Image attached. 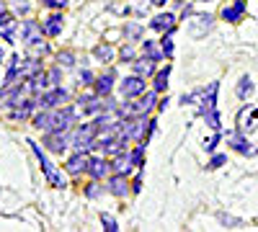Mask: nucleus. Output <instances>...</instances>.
Wrapping results in <instances>:
<instances>
[{"instance_id": "nucleus-1", "label": "nucleus", "mask_w": 258, "mask_h": 232, "mask_svg": "<svg viewBox=\"0 0 258 232\" xmlns=\"http://www.w3.org/2000/svg\"><path fill=\"white\" fill-rule=\"evenodd\" d=\"M26 144L31 147V152H34V158H36V163H39V171H41V176H44L47 186H52V188H64V186H68V178L62 176V168H57V165L49 160L47 147L39 144V142H34V139H29Z\"/></svg>"}, {"instance_id": "nucleus-2", "label": "nucleus", "mask_w": 258, "mask_h": 232, "mask_svg": "<svg viewBox=\"0 0 258 232\" xmlns=\"http://www.w3.org/2000/svg\"><path fill=\"white\" fill-rule=\"evenodd\" d=\"M96 139H98V124H96V119L85 121V124H75L70 129V147H73V150L91 152L96 147Z\"/></svg>"}, {"instance_id": "nucleus-3", "label": "nucleus", "mask_w": 258, "mask_h": 232, "mask_svg": "<svg viewBox=\"0 0 258 232\" xmlns=\"http://www.w3.org/2000/svg\"><path fill=\"white\" fill-rule=\"evenodd\" d=\"M41 144L47 147V152L52 155H64L70 147V129H52V132H44L41 137Z\"/></svg>"}, {"instance_id": "nucleus-4", "label": "nucleus", "mask_w": 258, "mask_h": 232, "mask_svg": "<svg viewBox=\"0 0 258 232\" xmlns=\"http://www.w3.org/2000/svg\"><path fill=\"white\" fill-rule=\"evenodd\" d=\"M147 78H142V75H126L124 80H119L116 83V91H119V96L121 98H140L142 93H147L150 88H147V83H145Z\"/></svg>"}, {"instance_id": "nucleus-5", "label": "nucleus", "mask_w": 258, "mask_h": 232, "mask_svg": "<svg viewBox=\"0 0 258 232\" xmlns=\"http://www.w3.org/2000/svg\"><path fill=\"white\" fill-rule=\"evenodd\" d=\"M186 26H188V34L194 39H204L214 29V16L212 13H191L186 18Z\"/></svg>"}, {"instance_id": "nucleus-6", "label": "nucleus", "mask_w": 258, "mask_h": 232, "mask_svg": "<svg viewBox=\"0 0 258 232\" xmlns=\"http://www.w3.org/2000/svg\"><path fill=\"white\" fill-rule=\"evenodd\" d=\"M68 101H70V93L64 91L62 86H52V88H47L44 93L36 98L39 109H59V106H64Z\"/></svg>"}, {"instance_id": "nucleus-7", "label": "nucleus", "mask_w": 258, "mask_h": 232, "mask_svg": "<svg viewBox=\"0 0 258 232\" xmlns=\"http://www.w3.org/2000/svg\"><path fill=\"white\" fill-rule=\"evenodd\" d=\"M88 163H91V152H80V150H73V155L64 158V173L73 176V178H80L83 173H88Z\"/></svg>"}, {"instance_id": "nucleus-8", "label": "nucleus", "mask_w": 258, "mask_h": 232, "mask_svg": "<svg viewBox=\"0 0 258 232\" xmlns=\"http://www.w3.org/2000/svg\"><path fill=\"white\" fill-rule=\"evenodd\" d=\"M225 142L232 147L235 152H240V155H258V150L253 147V142L248 139V134L245 132H240V129H232V132H225Z\"/></svg>"}, {"instance_id": "nucleus-9", "label": "nucleus", "mask_w": 258, "mask_h": 232, "mask_svg": "<svg viewBox=\"0 0 258 232\" xmlns=\"http://www.w3.org/2000/svg\"><path fill=\"white\" fill-rule=\"evenodd\" d=\"M114 171H111V158L106 155H91V163H88V178H96V181H106Z\"/></svg>"}, {"instance_id": "nucleus-10", "label": "nucleus", "mask_w": 258, "mask_h": 232, "mask_svg": "<svg viewBox=\"0 0 258 232\" xmlns=\"http://www.w3.org/2000/svg\"><path fill=\"white\" fill-rule=\"evenodd\" d=\"M129 191H132V181H129V176L124 173H111L109 178H106V194H111L116 199H124Z\"/></svg>"}, {"instance_id": "nucleus-11", "label": "nucleus", "mask_w": 258, "mask_h": 232, "mask_svg": "<svg viewBox=\"0 0 258 232\" xmlns=\"http://www.w3.org/2000/svg\"><path fill=\"white\" fill-rule=\"evenodd\" d=\"M217 96H220V80H214V83H209L207 88H202V98H199L197 116H204L207 111L217 109Z\"/></svg>"}, {"instance_id": "nucleus-12", "label": "nucleus", "mask_w": 258, "mask_h": 232, "mask_svg": "<svg viewBox=\"0 0 258 232\" xmlns=\"http://www.w3.org/2000/svg\"><path fill=\"white\" fill-rule=\"evenodd\" d=\"M248 13V3L245 0H230V3L220 11V18L227 21V24H240Z\"/></svg>"}, {"instance_id": "nucleus-13", "label": "nucleus", "mask_w": 258, "mask_h": 232, "mask_svg": "<svg viewBox=\"0 0 258 232\" xmlns=\"http://www.w3.org/2000/svg\"><path fill=\"white\" fill-rule=\"evenodd\" d=\"M41 39H44L41 24H36V21H24V24H21V41H24L26 47L41 44Z\"/></svg>"}, {"instance_id": "nucleus-14", "label": "nucleus", "mask_w": 258, "mask_h": 232, "mask_svg": "<svg viewBox=\"0 0 258 232\" xmlns=\"http://www.w3.org/2000/svg\"><path fill=\"white\" fill-rule=\"evenodd\" d=\"M41 29H44V36L57 39V36L62 34V29H64V16H62V11H52L49 16L41 18Z\"/></svg>"}, {"instance_id": "nucleus-15", "label": "nucleus", "mask_w": 258, "mask_h": 232, "mask_svg": "<svg viewBox=\"0 0 258 232\" xmlns=\"http://www.w3.org/2000/svg\"><path fill=\"white\" fill-rule=\"evenodd\" d=\"M16 29H18L16 13H11V11L0 13V39H3L6 44H16Z\"/></svg>"}, {"instance_id": "nucleus-16", "label": "nucleus", "mask_w": 258, "mask_h": 232, "mask_svg": "<svg viewBox=\"0 0 258 232\" xmlns=\"http://www.w3.org/2000/svg\"><path fill=\"white\" fill-rule=\"evenodd\" d=\"M24 86H26V96H31V98H39L47 88H52V86H49V75H47L44 70L36 72V75H31L29 80H24Z\"/></svg>"}, {"instance_id": "nucleus-17", "label": "nucleus", "mask_w": 258, "mask_h": 232, "mask_svg": "<svg viewBox=\"0 0 258 232\" xmlns=\"http://www.w3.org/2000/svg\"><path fill=\"white\" fill-rule=\"evenodd\" d=\"M114 88H116V70H106V72L96 75V80H93V91H96L98 96H111Z\"/></svg>"}, {"instance_id": "nucleus-18", "label": "nucleus", "mask_w": 258, "mask_h": 232, "mask_svg": "<svg viewBox=\"0 0 258 232\" xmlns=\"http://www.w3.org/2000/svg\"><path fill=\"white\" fill-rule=\"evenodd\" d=\"M176 26H178V21H176V16L173 13H158V16H153L150 18V29L153 31H158V34H165V31H176Z\"/></svg>"}, {"instance_id": "nucleus-19", "label": "nucleus", "mask_w": 258, "mask_h": 232, "mask_svg": "<svg viewBox=\"0 0 258 232\" xmlns=\"http://www.w3.org/2000/svg\"><path fill=\"white\" fill-rule=\"evenodd\" d=\"M132 72L135 75H142V78H153L158 72V62L155 59H150L145 54H140L135 62H132Z\"/></svg>"}, {"instance_id": "nucleus-20", "label": "nucleus", "mask_w": 258, "mask_h": 232, "mask_svg": "<svg viewBox=\"0 0 258 232\" xmlns=\"http://www.w3.org/2000/svg\"><path fill=\"white\" fill-rule=\"evenodd\" d=\"M111 171H114V173H124V176H129L132 171H137L135 163H132V155H129V150H124V152H119V155L111 158Z\"/></svg>"}, {"instance_id": "nucleus-21", "label": "nucleus", "mask_w": 258, "mask_h": 232, "mask_svg": "<svg viewBox=\"0 0 258 232\" xmlns=\"http://www.w3.org/2000/svg\"><path fill=\"white\" fill-rule=\"evenodd\" d=\"M140 52H142L145 57H150V59H155V62H163V59H165L160 41H155V39H145L142 44H140Z\"/></svg>"}, {"instance_id": "nucleus-22", "label": "nucleus", "mask_w": 258, "mask_h": 232, "mask_svg": "<svg viewBox=\"0 0 258 232\" xmlns=\"http://www.w3.org/2000/svg\"><path fill=\"white\" fill-rule=\"evenodd\" d=\"M170 72H173V65L158 67V72L153 75V91H158V93H165V91H168V80H170Z\"/></svg>"}, {"instance_id": "nucleus-23", "label": "nucleus", "mask_w": 258, "mask_h": 232, "mask_svg": "<svg viewBox=\"0 0 258 232\" xmlns=\"http://www.w3.org/2000/svg\"><path fill=\"white\" fill-rule=\"evenodd\" d=\"M93 57L101 62V65H111V62H114V57H116V49L109 44V41H103V44L93 47Z\"/></svg>"}, {"instance_id": "nucleus-24", "label": "nucleus", "mask_w": 258, "mask_h": 232, "mask_svg": "<svg viewBox=\"0 0 258 232\" xmlns=\"http://www.w3.org/2000/svg\"><path fill=\"white\" fill-rule=\"evenodd\" d=\"M253 91H255V86H253V78L250 75H243L238 80V86H235V96H238L240 101H248L253 96Z\"/></svg>"}, {"instance_id": "nucleus-25", "label": "nucleus", "mask_w": 258, "mask_h": 232, "mask_svg": "<svg viewBox=\"0 0 258 232\" xmlns=\"http://www.w3.org/2000/svg\"><path fill=\"white\" fill-rule=\"evenodd\" d=\"M145 36V26L137 24V21H129V24H124V39L132 41V44H137V41H142Z\"/></svg>"}, {"instance_id": "nucleus-26", "label": "nucleus", "mask_w": 258, "mask_h": 232, "mask_svg": "<svg viewBox=\"0 0 258 232\" xmlns=\"http://www.w3.org/2000/svg\"><path fill=\"white\" fill-rule=\"evenodd\" d=\"M103 191H106L103 181H96V178H91V183H85V186H83V196H85V199H91V201L98 199Z\"/></svg>"}, {"instance_id": "nucleus-27", "label": "nucleus", "mask_w": 258, "mask_h": 232, "mask_svg": "<svg viewBox=\"0 0 258 232\" xmlns=\"http://www.w3.org/2000/svg\"><path fill=\"white\" fill-rule=\"evenodd\" d=\"M137 57H140V54H137V47L132 44V41H124V44L119 47V59L126 62V65H132Z\"/></svg>"}, {"instance_id": "nucleus-28", "label": "nucleus", "mask_w": 258, "mask_h": 232, "mask_svg": "<svg viewBox=\"0 0 258 232\" xmlns=\"http://www.w3.org/2000/svg\"><path fill=\"white\" fill-rule=\"evenodd\" d=\"M75 62H78V57H75V52H70V49H62V52L57 54V65L64 67V70H73Z\"/></svg>"}, {"instance_id": "nucleus-29", "label": "nucleus", "mask_w": 258, "mask_h": 232, "mask_svg": "<svg viewBox=\"0 0 258 232\" xmlns=\"http://www.w3.org/2000/svg\"><path fill=\"white\" fill-rule=\"evenodd\" d=\"M217 222H220L222 227H230V229H243V227H245V222H243V219L232 217V214H225V212H220V214H217Z\"/></svg>"}, {"instance_id": "nucleus-30", "label": "nucleus", "mask_w": 258, "mask_h": 232, "mask_svg": "<svg viewBox=\"0 0 258 232\" xmlns=\"http://www.w3.org/2000/svg\"><path fill=\"white\" fill-rule=\"evenodd\" d=\"M204 121H207L209 129H214V132H222V116H220V109H212V111H207V114H204Z\"/></svg>"}, {"instance_id": "nucleus-31", "label": "nucleus", "mask_w": 258, "mask_h": 232, "mask_svg": "<svg viewBox=\"0 0 258 232\" xmlns=\"http://www.w3.org/2000/svg\"><path fill=\"white\" fill-rule=\"evenodd\" d=\"M129 155H132V163L137 171H142V165H145V142H137L132 150H129Z\"/></svg>"}, {"instance_id": "nucleus-32", "label": "nucleus", "mask_w": 258, "mask_h": 232, "mask_svg": "<svg viewBox=\"0 0 258 232\" xmlns=\"http://www.w3.org/2000/svg\"><path fill=\"white\" fill-rule=\"evenodd\" d=\"M173 34H176V31H165V34H163V39H160V47H163L165 59L173 57V49H176V44H173Z\"/></svg>"}, {"instance_id": "nucleus-33", "label": "nucleus", "mask_w": 258, "mask_h": 232, "mask_svg": "<svg viewBox=\"0 0 258 232\" xmlns=\"http://www.w3.org/2000/svg\"><path fill=\"white\" fill-rule=\"evenodd\" d=\"M222 139H225V132H214V134H212L209 139H204V142H202V147H204V152H209V155H212L214 150H217V144H220Z\"/></svg>"}, {"instance_id": "nucleus-34", "label": "nucleus", "mask_w": 258, "mask_h": 232, "mask_svg": "<svg viewBox=\"0 0 258 232\" xmlns=\"http://www.w3.org/2000/svg\"><path fill=\"white\" fill-rule=\"evenodd\" d=\"M98 219H101V224H103L106 232H119V222H116V217H111L109 212H101Z\"/></svg>"}, {"instance_id": "nucleus-35", "label": "nucleus", "mask_w": 258, "mask_h": 232, "mask_svg": "<svg viewBox=\"0 0 258 232\" xmlns=\"http://www.w3.org/2000/svg\"><path fill=\"white\" fill-rule=\"evenodd\" d=\"M11 8L16 16H29L31 13V3L29 0H11Z\"/></svg>"}, {"instance_id": "nucleus-36", "label": "nucleus", "mask_w": 258, "mask_h": 232, "mask_svg": "<svg viewBox=\"0 0 258 232\" xmlns=\"http://www.w3.org/2000/svg\"><path fill=\"white\" fill-rule=\"evenodd\" d=\"M225 163H227V155H222V152H212V158H209V163H207V171H220Z\"/></svg>"}, {"instance_id": "nucleus-37", "label": "nucleus", "mask_w": 258, "mask_h": 232, "mask_svg": "<svg viewBox=\"0 0 258 232\" xmlns=\"http://www.w3.org/2000/svg\"><path fill=\"white\" fill-rule=\"evenodd\" d=\"M39 6L47 11H64L68 8V0H39Z\"/></svg>"}, {"instance_id": "nucleus-38", "label": "nucleus", "mask_w": 258, "mask_h": 232, "mask_svg": "<svg viewBox=\"0 0 258 232\" xmlns=\"http://www.w3.org/2000/svg\"><path fill=\"white\" fill-rule=\"evenodd\" d=\"M93 80H96V75L91 70H80L78 72V83H80V86H93Z\"/></svg>"}, {"instance_id": "nucleus-39", "label": "nucleus", "mask_w": 258, "mask_h": 232, "mask_svg": "<svg viewBox=\"0 0 258 232\" xmlns=\"http://www.w3.org/2000/svg\"><path fill=\"white\" fill-rule=\"evenodd\" d=\"M62 70H64V67H59V65H57V67H52V70L47 72V75H49V86H59V80H62Z\"/></svg>"}, {"instance_id": "nucleus-40", "label": "nucleus", "mask_w": 258, "mask_h": 232, "mask_svg": "<svg viewBox=\"0 0 258 232\" xmlns=\"http://www.w3.org/2000/svg\"><path fill=\"white\" fill-rule=\"evenodd\" d=\"M29 52H34V54H41V57H44V54H49V44H47V41H41V44L29 47Z\"/></svg>"}, {"instance_id": "nucleus-41", "label": "nucleus", "mask_w": 258, "mask_h": 232, "mask_svg": "<svg viewBox=\"0 0 258 232\" xmlns=\"http://www.w3.org/2000/svg\"><path fill=\"white\" fill-rule=\"evenodd\" d=\"M140 191H142V176H137L132 181V194H140Z\"/></svg>"}, {"instance_id": "nucleus-42", "label": "nucleus", "mask_w": 258, "mask_h": 232, "mask_svg": "<svg viewBox=\"0 0 258 232\" xmlns=\"http://www.w3.org/2000/svg\"><path fill=\"white\" fill-rule=\"evenodd\" d=\"M168 103H170V98H168V96H165V98H160V101H158V111H165V109H168Z\"/></svg>"}, {"instance_id": "nucleus-43", "label": "nucleus", "mask_w": 258, "mask_h": 232, "mask_svg": "<svg viewBox=\"0 0 258 232\" xmlns=\"http://www.w3.org/2000/svg\"><path fill=\"white\" fill-rule=\"evenodd\" d=\"M153 6H165V0H150Z\"/></svg>"}, {"instance_id": "nucleus-44", "label": "nucleus", "mask_w": 258, "mask_h": 232, "mask_svg": "<svg viewBox=\"0 0 258 232\" xmlns=\"http://www.w3.org/2000/svg\"><path fill=\"white\" fill-rule=\"evenodd\" d=\"M8 8H6V0H0V13H6Z\"/></svg>"}, {"instance_id": "nucleus-45", "label": "nucleus", "mask_w": 258, "mask_h": 232, "mask_svg": "<svg viewBox=\"0 0 258 232\" xmlns=\"http://www.w3.org/2000/svg\"><path fill=\"white\" fill-rule=\"evenodd\" d=\"M191 3H212V0H191Z\"/></svg>"}, {"instance_id": "nucleus-46", "label": "nucleus", "mask_w": 258, "mask_h": 232, "mask_svg": "<svg viewBox=\"0 0 258 232\" xmlns=\"http://www.w3.org/2000/svg\"><path fill=\"white\" fill-rule=\"evenodd\" d=\"M3 59H6V52H3V49H0V62H3Z\"/></svg>"}, {"instance_id": "nucleus-47", "label": "nucleus", "mask_w": 258, "mask_h": 232, "mask_svg": "<svg viewBox=\"0 0 258 232\" xmlns=\"http://www.w3.org/2000/svg\"><path fill=\"white\" fill-rule=\"evenodd\" d=\"M173 3H176V6H183V3H186V0H173Z\"/></svg>"}]
</instances>
